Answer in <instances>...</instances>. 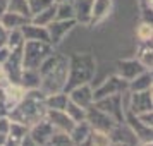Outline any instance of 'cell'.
<instances>
[{
	"instance_id": "2",
	"label": "cell",
	"mask_w": 153,
	"mask_h": 146,
	"mask_svg": "<svg viewBox=\"0 0 153 146\" xmlns=\"http://www.w3.org/2000/svg\"><path fill=\"white\" fill-rule=\"evenodd\" d=\"M138 35L141 40H150L152 38V26H148V24H143L141 28H139Z\"/></svg>"
},
{
	"instance_id": "1",
	"label": "cell",
	"mask_w": 153,
	"mask_h": 146,
	"mask_svg": "<svg viewBox=\"0 0 153 146\" xmlns=\"http://www.w3.org/2000/svg\"><path fill=\"white\" fill-rule=\"evenodd\" d=\"M110 139L103 132H93V145L95 146H108Z\"/></svg>"
}]
</instances>
